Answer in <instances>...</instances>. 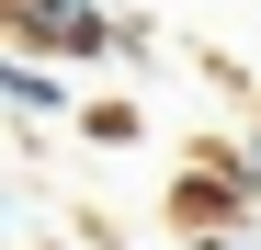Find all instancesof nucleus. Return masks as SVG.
I'll return each instance as SVG.
<instances>
[{
	"label": "nucleus",
	"instance_id": "obj_3",
	"mask_svg": "<svg viewBox=\"0 0 261 250\" xmlns=\"http://www.w3.org/2000/svg\"><path fill=\"white\" fill-rule=\"evenodd\" d=\"M204 250H250V239H204Z\"/></svg>",
	"mask_w": 261,
	"mask_h": 250
},
{
	"label": "nucleus",
	"instance_id": "obj_2",
	"mask_svg": "<svg viewBox=\"0 0 261 250\" xmlns=\"http://www.w3.org/2000/svg\"><path fill=\"white\" fill-rule=\"evenodd\" d=\"M0 91H12L23 114H46V103H57V80H46V68H23V57H0Z\"/></svg>",
	"mask_w": 261,
	"mask_h": 250
},
{
	"label": "nucleus",
	"instance_id": "obj_1",
	"mask_svg": "<svg viewBox=\"0 0 261 250\" xmlns=\"http://www.w3.org/2000/svg\"><path fill=\"white\" fill-rule=\"evenodd\" d=\"M23 23L46 34V46H102V34H114V23L91 12V0H23Z\"/></svg>",
	"mask_w": 261,
	"mask_h": 250
}]
</instances>
